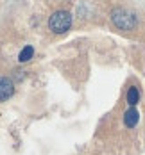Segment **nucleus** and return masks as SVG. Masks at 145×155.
Here are the masks:
<instances>
[{"label": "nucleus", "instance_id": "1", "mask_svg": "<svg viewBox=\"0 0 145 155\" xmlns=\"http://www.w3.org/2000/svg\"><path fill=\"white\" fill-rule=\"evenodd\" d=\"M111 20L113 23L122 29V31H133L136 27V16L133 15L127 9H122V7H116L111 11Z\"/></svg>", "mask_w": 145, "mask_h": 155}, {"label": "nucleus", "instance_id": "2", "mask_svg": "<svg viewBox=\"0 0 145 155\" xmlns=\"http://www.w3.org/2000/svg\"><path fill=\"white\" fill-rule=\"evenodd\" d=\"M48 27L54 34H63L72 27V15L68 11H56L48 18Z\"/></svg>", "mask_w": 145, "mask_h": 155}, {"label": "nucleus", "instance_id": "3", "mask_svg": "<svg viewBox=\"0 0 145 155\" xmlns=\"http://www.w3.org/2000/svg\"><path fill=\"white\" fill-rule=\"evenodd\" d=\"M15 93V86L9 78L0 77V102H5L7 98H11Z\"/></svg>", "mask_w": 145, "mask_h": 155}, {"label": "nucleus", "instance_id": "4", "mask_svg": "<svg viewBox=\"0 0 145 155\" xmlns=\"http://www.w3.org/2000/svg\"><path fill=\"white\" fill-rule=\"evenodd\" d=\"M138 120H140V114H138V110L134 107H131L126 110V114H124V123H126V127H134V125L138 123Z\"/></svg>", "mask_w": 145, "mask_h": 155}, {"label": "nucleus", "instance_id": "5", "mask_svg": "<svg viewBox=\"0 0 145 155\" xmlns=\"http://www.w3.org/2000/svg\"><path fill=\"white\" fill-rule=\"evenodd\" d=\"M138 100H140V91L133 86V87H129V91H127V102H129V105L133 107V105H136L138 104Z\"/></svg>", "mask_w": 145, "mask_h": 155}, {"label": "nucleus", "instance_id": "6", "mask_svg": "<svg viewBox=\"0 0 145 155\" xmlns=\"http://www.w3.org/2000/svg\"><path fill=\"white\" fill-rule=\"evenodd\" d=\"M32 54H34V48H32V47H29V45H27V47H23V48H22V52L18 54V61H20V62H27L32 57Z\"/></svg>", "mask_w": 145, "mask_h": 155}]
</instances>
